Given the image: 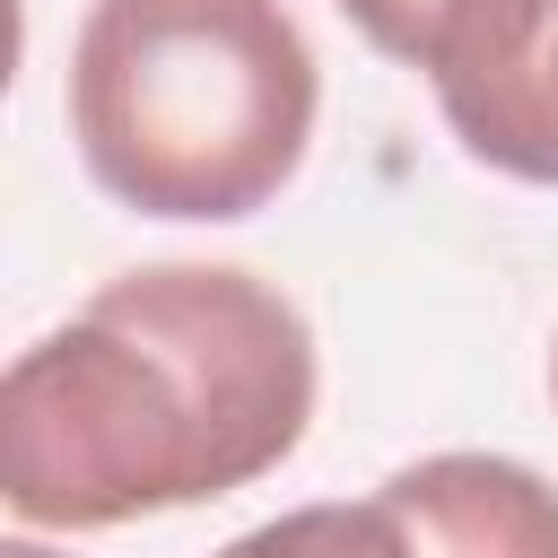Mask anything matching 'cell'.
<instances>
[{"instance_id": "cell-7", "label": "cell", "mask_w": 558, "mask_h": 558, "mask_svg": "<svg viewBox=\"0 0 558 558\" xmlns=\"http://www.w3.org/2000/svg\"><path fill=\"white\" fill-rule=\"evenodd\" d=\"M0 558H61V549H44V541H0Z\"/></svg>"}, {"instance_id": "cell-5", "label": "cell", "mask_w": 558, "mask_h": 558, "mask_svg": "<svg viewBox=\"0 0 558 558\" xmlns=\"http://www.w3.org/2000/svg\"><path fill=\"white\" fill-rule=\"evenodd\" d=\"M462 148L514 183H558V9H549V35L541 52L523 61V78L462 131Z\"/></svg>"}, {"instance_id": "cell-2", "label": "cell", "mask_w": 558, "mask_h": 558, "mask_svg": "<svg viewBox=\"0 0 558 558\" xmlns=\"http://www.w3.org/2000/svg\"><path fill=\"white\" fill-rule=\"evenodd\" d=\"M323 70L279 0H87L70 140L140 218H253L305 166Z\"/></svg>"}, {"instance_id": "cell-4", "label": "cell", "mask_w": 558, "mask_h": 558, "mask_svg": "<svg viewBox=\"0 0 558 558\" xmlns=\"http://www.w3.org/2000/svg\"><path fill=\"white\" fill-rule=\"evenodd\" d=\"M418 558H558V488L506 453H427L375 488Z\"/></svg>"}, {"instance_id": "cell-3", "label": "cell", "mask_w": 558, "mask_h": 558, "mask_svg": "<svg viewBox=\"0 0 558 558\" xmlns=\"http://www.w3.org/2000/svg\"><path fill=\"white\" fill-rule=\"evenodd\" d=\"M375 52L427 70L453 140L523 78V61L541 52L549 35V9L558 0H331Z\"/></svg>"}, {"instance_id": "cell-6", "label": "cell", "mask_w": 558, "mask_h": 558, "mask_svg": "<svg viewBox=\"0 0 558 558\" xmlns=\"http://www.w3.org/2000/svg\"><path fill=\"white\" fill-rule=\"evenodd\" d=\"M218 558H418L410 523L384 497H331V506H288L253 532H235Z\"/></svg>"}, {"instance_id": "cell-8", "label": "cell", "mask_w": 558, "mask_h": 558, "mask_svg": "<svg viewBox=\"0 0 558 558\" xmlns=\"http://www.w3.org/2000/svg\"><path fill=\"white\" fill-rule=\"evenodd\" d=\"M549 401H558V340H549Z\"/></svg>"}, {"instance_id": "cell-1", "label": "cell", "mask_w": 558, "mask_h": 558, "mask_svg": "<svg viewBox=\"0 0 558 558\" xmlns=\"http://www.w3.org/2000/svg\"><path fill=\"white\" fill-rule=\"evenodd\" d=\"M314 418L305 314L235 262L105 279L0 384V497L44 532L209 506L296 453Z\"/></svg>"}]
</instances>
